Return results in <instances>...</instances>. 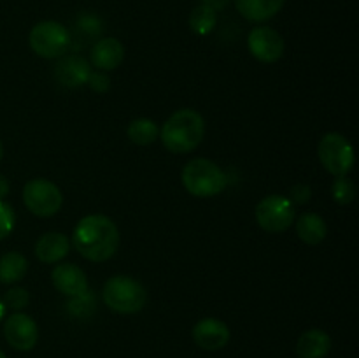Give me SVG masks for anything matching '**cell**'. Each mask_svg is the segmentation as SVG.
I'll return each instance as SVG.
<instances>
[{"instance_id":"16","label":"cell","mask_w":359,"mask_h":358,"mask_svg":"<svg viewBox=\"0 0 359 358\" xmlns=\"http://www.w3.org/2000/svg\"><path fill=\"white\" fill-rule=\"evenodd\" d=\"M286 0H235V7L242 18L252 23L272 20L283 9Z\"/></svg>"},{"instance_id":"27","label":"cell","mask_w":359,"mask_h":358,"mask_svg":"<svg viewBox=\"0 0 359 358\" xmlns=\"http://www.w3.org/2000/svg\"><path fill=\"white\" fill-rule=\"evenodd\" d=\"M86 84L91 90L97 91V93H105L111 88V79H109V76L105 72L97 70V72L90 74V79H88Z\"/></svg>"},{"instance_id":"20","label":"cell","mask_w":359,"mask_h":358,"mask_svg":"<svg viewBox=\"0 0 359 358\" xmlns=\"http://www.w3.org/2000/svg\"><path fill=\"white\" fill-rule=\"evenodd\" d=\"M126 135L137 146H149L154 140L160 139V128L149 118H137L130 121L126 128Z\"/></svg>"},{"instance_id":"12","label":"cell","mask_w":359,"mask_h":358,"mask_svg":"<svg viewBox=\"0 0 359 358\" xmlns=\"http://www.w3.org/2000/svg\"><path fill=\"white\" fill-rule=\"evenodd\" d=\"M193 340L205 351H217L230 343V329L217 318H203L193 326Z\"/></svg>"},{"instance_id":"11","label":"cell","mask_w":359,"mask_h":358,"mask_svg":"<svg viewBox=\"0 0 359 358\" xmlns=\"http://www.w3.org/2000/svg\"><path fill=\"white\" fill-rule=\"evenodd\" d=\"M51 281L56 290L69 298L81 297L90 291L86 274L76 263H56L51 274Z\"/></svg>"},{"instance_id":"31","label":"cell","mask_w":359,"mask_h":358,"mask_svg":"<svg viewBox=\"0 0 359 358\" xmlns=\"http://www.w3.org/2000/svg\"><path fill=\"white\" fill-rule=\"evenodd\" d=\"M4 157V146H2V140H0V160H2Z\"/></svg>"},{"instance_id":"8","label":"cell","mask_w":359,"mask_h":358,"mask_svg":"<svg viewBox=\"0 0 359 358\" xmlns=\"http://www.w3.org/2000/svg\"><path fill=\"white\" fill-rule=\"evenodd\" d=\"M297 220L294 206L286 195H266L256 206V221L259 227L270 234L286 232Z\"/></svg>"},{"instance_id":"1","label":"cell","mask_w":359,"mask_h":358,"mask_svg":"<svg viewBox=\"0 0 359 358\" xmlns=\"http://www.w3.org/2000/svg\"><path fill=\"white\" fill-rule=\"evenodd\" d=\"M121 242L118 227L105 214H88L77 221L72 244L83 258L100 263L116 255Z\"/></svg>"},{"instance_id":"6","label":"cell","mask_w":359,"mask_h":358,"mask_svg":"<svg viewBox=\"0 0 359 358\" xmlns=\"http://www.w3.org/2000/svg\"><path fill=\"white\" fill-rule=\"evenodd\" d=\"M318 157L325 171L340 178L347 175L354 167V150L346 135L339 132H328L318 144Z\"/></svg>"},{"instance_id":"7","label":"cell","mask_w":359,"mask_h":358,"mask_svg":"<svg viewBox=\"0 0 359 358\" xmlns=\"http://www.w3.org/2000/svg\"><path fill=\"white\" fill-rule=\"evenodd\" d=\"M23 204L34 216H55L63 206V193L49 179H30L23 188Z\"/></svg>"},{"instance_id":"22","label":"cell","mask_w":359,"mask_h":358,"mask_svg":"<svg viewBox=\"0 0 359 358\" xmlns=\"http://www.w3.org/2000/svg\"><path fill=\"white\" fill-rule=\"evenodd\" d=\"M332 195L340 206H347V204H351L356 199V186H354V183L347 175H340V178L333 181Z\"/></svg>"},{"instance_id":"17","label":"cell","mask_w":359,"mask_h":358,"mask_svg":"<svg viewBox=\"0 0 359 358\" xmlns=\"http://www.w3.org/2000/svg\"><path fill=\"white\" fill-rule=\"evenodd\" d=\"M332 350V337L321 329L307 330L297 343L298 358H325Z\"/></svg>"},{"instance_id":"28","label":"cell","mask_w":359,"mask_h":358,"mask_svg":"<svg viewBox=\"0 0 359 358\" xmlns=\"http://www.w3.org/2000/svg\"><path fill=\"white\" fill-rule=\"evenodd\" d=\"M200 4H202V6L210 7V9H214L217 13V11L226 9L228 4H230V0H200Z\"/></svg>"},{"instance_id":"32","label":"cell","mask_w":359,"mask_h":358,"mask_svg":"<svg viewBox=\"0 0 359 358\" xmlns=\"http://www.w3.org/2000/svg\"><path fill=\"white\" fill-rule=\"evenodd\" d=\"M0 358H7V357H6V353H4L2 350H0Z\"/></svg>"},{"instance_id":"13","label":"cell","mask_w":359,"mask_h":358,"mask_svg":"<svg viewBox=\"0 0 359 358\" xmlns=\"http://www.w3.org/2000/svg\"><path fill=\"white\" fill-rule=\"evenodd\" d=\"M123 58H125V48L114 37L98 39L90 53L91 65L100 72H111L118 69L123 63Z\"/></svg>"},{"instance_id":"25","label":"cell","mask_w":359,"mask_h":358,"mask_svg":"<svg viewBox=\"0 0 359 358\" xmlns=\"http://www.w3.org/2000/svg\"><path fill=\"white\" fill-rule=\"evenodd\" d=\"M95 309V298L91 297V293L81 295V297L70 298L69 302V311L76 316H88Z\"/></svg>"},{"instance_id":"24","label":"cell","mask_w":359,"mask_h":358,"mask_svg":"<svg viewBox=\"0 0 359 358\" xmlns=\"http://www.w3.org/2000/svg\"><path fill=\"white\" fill-rule=\"evenodd\" d=\"M16 214H14L13 206L6 200H0V241L7 237L13 232Z\"/></svg>"},{"instance_id":"9","label":"cell","mask_w":359,"mask_h":358,"mask_svg":"<svg viewBox=\"0 0 359 358\" xmlns=\"http://www.w3.org/2000/svg\"><path fill=\"white\" fill-rule=\"evenodd\" d=\"M249 53L262 63H276L283 58L286 42L283 35L270 27H256L249 32L248 37Z\"/></svg>"},{"instance_id":"5","label":"cell","mask_w":359,"mask_h":358,"mask_svg":"<svg viewBox=\"0 0 359 358\" xmlns=\"http://www.w3.org/2000/svg\"><path fill=\"white\" fill-rule=\"evenodd\" d=\"M32 51L46 60L62 58L70 46V34L65 25L58 21H41L35 25L28 35Z\"/></svg>"},{"instance_id":"29","label":"cell","mask_w":359,"mask_h":358,"mask_svg":"<svg viewBox=\"0 0 359 358\" xmlns=\"http://www.w3.org/2000/svg\"><path fill=\"white\" fill-rule=\"evenodd\" d=\"M9 190H11L9 181H7L6 175L0 174V200H4L7 195H9Z\"/></svg>"},{"instance_id":"2","label":"cell","mask_w":359,"mask_h":358,"mask_svg":"<svg viewBox=\"0 0 359 358\" xmlns=\"http://www.w3.org/2000/svg\"><path fill=\"white\" fill-rule=\"evenodd\" d=\"M205 137V119L195 109H179L160 128L163 146L174 154H188L202 144Z\"/></svg>"},{"instance_id":"4","label":"cell","mask_w":359,"mask_h":358,"mask_svg":"<svg viewBox=\"0 0 359 358\" xmlns=\"http://www.w3.org/2000/svg\"><path fill=\"white\" fill-rule=\"evenodd\" d=\"M105 305L119 314H135L147 304V291L135 277L118 274L107 279L102 290Z\"/></svg>"},{"instance_id":"14","label":"cell","mask_w":359,"mask_h":358,"mask_svg":"<svg viewBox=\"0 0 359 358\" xmlns=\"http://www.w3.org/2000/svg\"><path fill=\"white\" fill-rule=\"evenodd\" d=\"M91 63L84 60L81 55H69L58 62L55 69V76L63 86L67 88H77L83 86L90 79Z\"/></svg>"},{"instance_id":"15","label":"cell","mask_w":359,"mask_h":358,"mask_svg":"<svg viewBox=\"0 0 359 358\" xmlns=\"http://www.w3.org/2000/svg\"><path fill=\"white\" fill-rule=\"evenodd\" d=\"M70 251V241L60 232H48L35 242V256L42 263H60Z\"/></svg>"},{"instance_id":"23","label":"cell","mask_w":359,"mask_h":358,"mask_svg":"<svg viewBox=\"0 0 359 358\" xmlns=\"http://www.w3.org/2000/svg\"><path fill=\"white\" fill-rule=\"evenodd\" d=\"M2 302L4 305H6V309L9 307L13 309V311H21V309L27 307L28 302H30V295H28V291L25 290V288L14 286L6 291V295L2 297Z\"/></svg>"},{"instance_id":"10","label":"cell","mask_w":359,"mask_h":358,"mask_svg":"<svg viewBox=\"0 0 359 358\" xmlns=\"http://www.w3.org/2000/svg\"><path fill=\"white\" fill-rule=\"evenodd\" d=\"M4 336L14 350L30 351L39 340V326L32 316L25 312H14L4 323Z\"/></svg>"},{"instance_id":"21","label":"cell","mask_w":359,"mask_h":358,"mask_svg":"<svg viewBox=\"0 0 359 358\" xmlns=\"http://www.w3.org/2000/svg\"><path fill=\"white\" fill-rule=\"evenodd\" d=\"M217 25V13L207 6H196L189 14V28L196 35H209Z\"/></svg>"},{"instance_id":"19","label":"cell","mask_w":359,"mask_h":358,"mask_svg":"<svg viewBox=\"0 0 359 358\" xmlns=\"http://www.w3.org/2000/svg\"><path fill=\"white\" fill-rule=\"evenodd\" d=\"M28 270L27 256L20 251H9L0 256V283L14 284L25 277Z\"/></svg>"},{"instance_id":"30","label":"cell","mask_w":359,"mask_h":358,"mask_svg":"<svg viewBox=\"0 0 359 358\" xmlns=\"http://www.w3.org/2000/svg\"><path fill=\"white\" fill-rule=\"evenodd\" d=\"M4 316H6V305H4L2 297H0V319H2Z\"/></svg>"},{"instance_id":"3","label":"cell","mask_w":359,"mask_h":358,"mask_svg":"<svg viewBox=\"0 0 359 358\" xmlns=\"http://www.w3.org/2000/svg\"><path fill=\"white\" fill-rule=\"evenodd\" d=\"M182 186L186 192L198 199H210L224 192L228 175L223 168L207 158H193L182 168Z\"/></svg>"},{"instance_id":"18","label":"cell","mask_w":359,"mask_h":358,"mask_svg":"<svg viewBox=\"0 0 359 358\" xmlns=\"http://www.w3.org/2000/svg\"><path fill=\"white\" fill-rule=\"evenodd\" d=\"M297 235L309 246H318L328 235V225L316 213H304L297 220Z\"/></svg>"},{"instance_id":"26","label":"cell","mask_w":359,"mask_h":358,"mask_svg":"<svg viewBox=\"0 0 359 358\" xmlns=\"http://www.w3.org/2000/svg\"><path fill=\"white\" fill-rule=\"evenodd\" d=\"M311 197H312L311 186L305 185V183H298V185H294L293 188H291L290 197H287V199L291 200L293 206H304V204H307L309 200H311Z\"/></svg>"}]
</instances>
